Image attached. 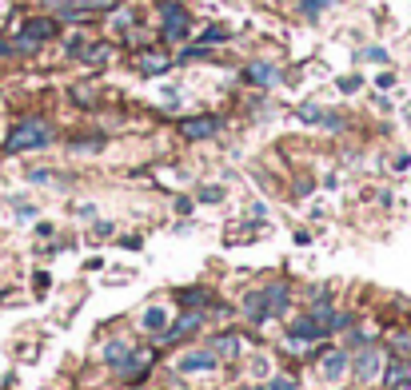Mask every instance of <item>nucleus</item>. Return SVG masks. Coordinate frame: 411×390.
I'll use <instances>...</instances> for the list:
<instances>
[{"mask_svg": "<svg viewBox=\"0 0 411 390\" xmlns=\"http://www.w3.org/2000/svg\"><path fill=\"white\" fill-rule=\"evenodd\" d=\"M200 199H204V203H216V199H224V187H204Z\"/></svg>", "mask_w": 411, "mask_h": 390, "instance_id": "20", "label": "nucleus"}, {"mask_svg": "<svg viewBox=\"0 0 411 390\" xmlns=\"http://www.w3.org/2000/svg\"><path fill=\"white\" fill-rule=\"evenodd\" d=\"M200 40H204V44H216V40H228V32H224V28H208Z\"/></svg>", "mask_w": 411, "mask_h": 390, "instance_id": "21", "label": "nucleus"}, {"mask_svg": "<svg viewBox=\"0 0 411 390\" xmlns=\"http://www.w3.org/2000/svg\"><path fill=\"white\" fill-rule=\"evenodd\" d=\"M180 375H192V370H216V354L212 351H196V354H184L180 358Z\"/></svg>", "mask_w": 411, "mask_h": 390, "instance_id": "7", "label": "nucleus"}, {"mask_svg": "<svg viewBox=\"0 0 411 390\" xmlns=\"http://www.w3.org/2000/svg\"><path fill=\"white\" fill-rule=\"evenodd\" d=\"M140 323H144L148 330H160L164 327V311H160V307H152V311H144V318H140Z\"/></svg>", "mask_w": 411, "mask_h": 390, "instance_id": "16", "label": "nucleus"}, {"mask_svg": "<svg viewBox=\"0 0 411 390\" xmlns=\"http://www.w3.org/2000/svg\"><path fill=\"white\" fill-rule=\"evenodd\" d=\"M164 20H168V28H164V36L168 40H184L188 36V16L176 8V4H164Z\"/></svg>", "mask_w": 411, "mask_h": 390, "instance_id": "5", "label": "nucleus"}, {"mask_svg": "<svg viewBox=\"0 0 411 390\" xmlns=\"http://www.w3.org/2000/svg\"><path fill=\"white\" fill-rule=\"evenodd\" d=\"M216 295L212 291H180V303L184 307H204V303H212Z\"/></svg>", "mask_w": 411, "mask_h": 390, "instance_id": "15", "label": "nucleus"}, {"mask_svg": "<svg viewBox=\"0 0 411 390\" xmlns=\"http://www.w3.org/2000/svg\"><path fill=\"white\" fill-rule=\"evenodd\" d=\"M363 56H367V60H375V64H384V60H387V52H384V48H367Z\"/></svg>", "mask_w": 411, "mask_h": 390, "instance_id": "23", "label": "nucleus"}, {"mask_svg": "<svg viewBox=\"0 0 411 390\" xmlns=\"http://www.w3.org/2000/svg\"><path fill=\"white\" fill-rule=\"evenodd\" d=\"M236 390H256V386H236Z\"/></svg>", "mask_w": 411, "mask_h": 390, "instance_id": "25", "label": "nucleus"}, {"mask_svg": "<svg viewBox=\"0 0 411 390\" xmlns=\"http://www.w3.org/2000/svg\"><path fill=\"white\" fill-rule=\"evenodd\" d=\"M216 128H220L216 120L200 116V120H188L184 123V135H188V140H208V135H216Z\"/></svg>", "mask_w": 411, "mask_h": 390, "instance_id": "9", "label": "nucleus"}, {"mask_svg": "<svg viewBox=\"0 0 411 390\" xmlns=\"http://www.w3.org/2000/svg\"><path fill=\"white\" fill-rule=\"evenodd\" d=\"M80 56H84V60H92V64H100V60H108V56H112V48H108V44H84V48H80Z\"/></svg>", "mask_w": 411, "mask_h": 390, "instance_id": "14", "label": "nucleus"}, {"mask_svg": "<svg viewBox=\"0 0 411 390\" xmlns=\"http://www.w3.org/2000/svg\"><path fill=\"white\" fill-rule=\"evenodd\" d=\"M348 366H351V363H348V354H344V351H332L324 363H320V375H324L327 382H339V378L348 375Z\"/></svg>", "mask_w": 411, "mask_h": 390, "instance_id": "6", "label": "nucleus"}, {"mask_svg": "<svg viewBox=\"0 0 411 390\" xmlns=\"http://www.w3.org/2000/svg\"><path fill=\"white\" fill-rule=\"evenodd\" d=\"M52 32H56V25H52V20H28V25H25V36H32L37 44H44Z\"/></svg>", "mask_w": 411, "mask_h": 390, "instance_id": "11", "label": "nucleus"}, {"mask_svg": "<svg viewBox=\"0 0 411 390\" xmlns=\"http://www.w3.org/2000/svg\"><path fill=\"white\" fill-rule=\"evenodd\" d=\"M379 370H384V354L375 351V347H363L360 358H355V375H360L363 382H375Z\"/></svg>", "mask_w": 411, "mask_h": 390, "instance_id": "4", "label": "nucleus"}, {"mask_svg": "<svg viewBox=\"0 0 411 390\" xmlns=\"http://www.w3.org/2000/svg\"><path fill=\"white\" fill-rule=\"evenodd\" d=\"M263 390H299V386L292 382V378H272V382H268Z\"/></svg>", "mask_w": 411, "mask_h": 390, "instance_id": "19", "label": "nucleus"}, {"mask_svg": "<svg viewBox=\"0 0 411 390\" xmlns=\"http://www.w3.org/2000/svg\"><path fill=\"white\" fill-rule=\"evenodd\" d=\"M140 72H152V76H160V72H168V56H160V52H144V56H140Z\"/></svg>", "mask_w": 411, "mask_h": 390, "instance_id": "10", "label": "nucleus"}, {"mask_svg": "<svg viewBox=\"0 0 411 390\" xmlns=\"http://www.w3.org/2000/svg\"><path fill=\"white\" fill-rule=\"evenodd\" d=\"M411 375V370H407V366H403V363H391V366H387V375H384V382H387V386H391V390H399V386H403V378H407Z\"/></svg>", "mask_w": 411, "mask_h": 390, "instance_id": "13", "label": "nucleus"}, {"mask_svg": "<svg viewBox=\"0 0 411 390\" xmlns=\"http://www.w3.org/2000/svg\"><path fill=\"white\" fill-rule=\"evenodd\" d=\"M112 25H116V28H128V25H132V13H116Z\"/></svg>", "mask_w": 411, "mask_h": 390, "instance_id": "24", "label": "nucleus"}, {"mask_svg": "<svg viewBox=\"0 0 411 390\" xmlns=\"http://www.w3.org/2000/svg\"><path fill=\"white\" fill-rule=\"evenodd\" d=\"M200 323H204V315H200V311H188V315H180L172 327L164 330V342H172V339H180V335H188V330H196Z\"/></svg>", "mask_w": 411, "mask_h": 390, "instance_id": "8", "label": "nucleus"}, {"mask_svg": "<svg viewBox=\"0 0 411 390\" xmlns=\"http://www.w3.org/2000/svg\"><path fill=\"white\" fill-rule=\"evenodd\" d=\"M396 351L411 358V335H396Z\"/></svg>", "mask_w": 411, "mask_h": 390, "instance_id": "22", "label": "nucleus"}, {"mask_svg": "<svg viewBox=\"0 0 411 390\" xmlns=\"http://www.w3.org/2000/svg\"><path fill=\"white\" fill-rule=\"evenodd\" d=\"M248 76L256 80V84H268V80H275V72L268 68V64H256V68H248Z\"/></svg>", "mask_w": 411, "mask_h": 390, "instance_id": "17", "label": "nucleus"}, {"mask_svg": "<svg viewBox=\"0 0 411 390\" xmlns=\"http://www.w3.org/2000/svg\"><path fill=\"white\" fill-rule=\"evenodd\" d=\"M124 354H128V347H124V342H120V347H116V342H112V347H108V351H104V358H108V363H120V358H124Z\"/></svg>", "mask_w": 411, "mask_h": 390, "instance_id": "18", "label": "nucleus"}, {"mask_svg": "<svg viewBox=\"0 0 411 390\" xmlns=\"http://www.w3.org/2000/svg\"><path fill=\"white\" fill-rule=\"evenodd\" d=\"M60 16H84V13H100V8H112L116 0H48Z\"/></svg>", "mask_w": 411, "mask_h": 390, "instance_id": "2", "label": "nucleus"}, {"mask_svg": "<svg viewBox=\"0 0 411 390\" xmlns=\"http://www.w3.org/2000/svg\"><path fill=\"white\" fill-rule=\"evenodd\" d=\"M152 363H156V351H152V347L132 351V354H124V358H120V375H124V378H140Z\"/></svg>", "mask_w": 411, "mask_h": 390, "instance_id": "3", "label": "nucleus"}, {"mask_svg": "<svg viewBox=\"0 0 411 390\" xmlns=\"http://www.w3.org/2000/svg\"><path fill=\"white\" fill-rule=\"evenodd\" d=\"M44 144H52V128L44 120L16 123L13 135H8V152H28V147H44Z\"/></svg>", "mask_w": 411, "mask_h": 390, "instance_id": "1", "label": "nucleus"}, {"mask_svg": "<svg viewBox=\"0 0 411 390\" xmlns=\"http://www.w3.org/2000/svg\"><path fill=\"white\" fill-rule=\"evenodd\" d=\"M212 354H216V358H236V354H240V339H236V335H224V339H216Z\"/></svg>", "mask_w": 411, "mask_h": 390, "instance_id": "12", "label": "nucleus"}]
</instances>
